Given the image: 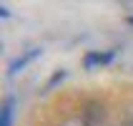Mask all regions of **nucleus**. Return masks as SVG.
Listing matches in <instances>:
<instances>
[{"instance_id": "obj_1", "label": "nucleus", "mask_w": 133, "mask_h": 126, "mask_svg": "<svg viewBox=\"0 0 133 126\" xmlns=\"http://www.w3.org/2000/svg\"><path fill=\"white\" fill-rule=\"evenodd\" d=\"M3 126H13V98L3 104Z\"/></svg>"}, {"instance_id": "obj_2", "label": "nucleus", "mask_w": 133, "mask_h": 126, "mask_svg": "<svg viewBox=\"0 0 133 126\" xmlns=\"http://www.w3.org/2000/svg\"><path fill=\"white\" fill-rule=\"evenodd\" d=\"M108 61H111V53H103V56H101V53H90L88 58H85V66H93V63H108Z\"/></svg>"}, {"instance_id": "obj_3", "label": "nucleus", "mask_w": 133, "mask_h": 126, "mask_svg": "<svg viewBox=\"0 0 133 126\" xmlns=\"http://www.w3.org/2000/svg\"><path fill=\"white\" fill-rule=\"evenodd\" d=\"M60 126H88V121L83 119V116H70V119H65Z\"/></svg>"}, {"instance_id": "obj_4", "label": "nucleus", "mask_w": 133, "mask_h": 126, "mask_svg": "<svg viewBox=\"0 0 133 126\" xmlns=\"http://www.w3.org/2000/svg\"><path fill=\"white\" fill-rule=\"evenodd\" d=\"M126 121H128V126H133V104L126 106Z\"/></svg>"}]
</instances>
